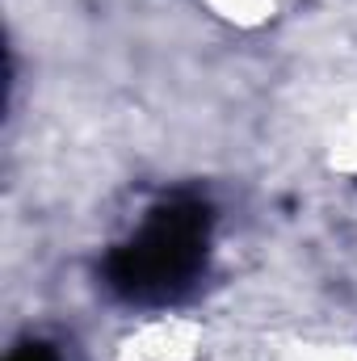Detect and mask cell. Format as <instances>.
<instances>
[{
  "label": "cell",
  "mask_w": 357,
  "mask_h": 361,
  "mask_svg": "<svg viewBox=\"0 0 357 361\" xmlns=\"http://www.w3.org/2000/svg\"><path fill=\"white\" fill-rule=\"evenodd\" d=\"M8 361H55V349H51V345H42V341H34V345H21Z\"/></svg>",
  "instance_id": "2"
},
{
  "label": "cell",
  "mask_w": 357,
  "mask_h": 361,
  "mask_svg": "<svg viewBox=\"0 0 357 361\" xmlns=\"http://www.w3.org/2000/svg\"><path fill=\"white\" fill-rule=\"evenodd\" d=\"M210 206L193 197H173L152 210L143 231L109 252L105 281L131 302H164L181 294L206 265Z\"/></svg>",
  "instance_id": "1"
}]
</instances>
